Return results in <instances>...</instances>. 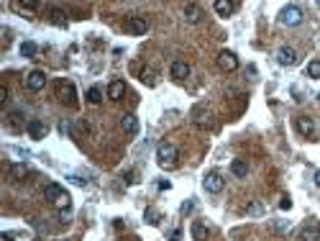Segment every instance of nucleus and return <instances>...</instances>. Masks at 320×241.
Masks as SVG:
<instances>
[{"label":"nucleus","mask_w":320,"mask_h":241,"mask_svg":"<svg viewBox=\"0 0 320 241\" xmlns=\"http://www.w3.org/2000/svg\"><path fill=\"white\" fill-rule=\"evenodd\" d=\"M279 208H282V210H289V208H292V200H289L287 195H284V198L279 200Z\"/></svg>","instance_id":"30"},{"label":"nucleus","mask_w":320,"mask_h":241,"mask_svg":"<svg viewBox=\"0 0 320 241\" xmlns=\"http://www.w3.org/2000/svg\"><path fill=\"white\" fill-rule=\"evenodd\" d=\"M192 120L197 128H213V111L208 105H195L192 108Z\"/></svg>","instance_id":"5"},{"label":"nucleus","mask_w":320,"mask_h":241,"mask_svg":"<svg viewBox=\"0 0 320 241\" xmlns=\"http://www.w3.org/2000/svg\"><path fill=\"white\" fill-rule=\"evenodd\" d=\"M218 67L223 69V72H228V74H231V72H236L238 69V57L233 54V52H220L218 54Z\"/></svg>","instance_id":"9"},{"label":"nucleus","mask_w":320,"mask_h":241,"mask_svg":"<svg viewBox=\"0 0 320 241\" xmlns=\"http://www.w3.org/2000/svg\"><path fill=\"white\" fill-rule=\"evenodd\" d=\"M0 239H3V241H13V234H3Z\"/></svg>","instance_id":"35"},{"label":"nucleus","mask_w":320,"mask_h":241,"mask_svg":"<svg viewBox=\"0 0 320 241\" xmlns=\"http://www.w3.org/2000/svg\"><path fill=\"white\" fill-rule=\"evenodd\" d=\"M36 52H39V47L34 41H21V57L31 59V57H36Z\"/></svg>","instance_id":"22"},{"label":"nucleus","mask_w":320,"mask_h":241,"mask_svg":"<svg viewBox=\"0 0 320 241\" xmlns=\"http://www.w3.org/2000/svg\"><path fill=\"white\" fill-rule=\"evenodd\" d=\"M208 236H210L208 226H205L203 221H195V223H192V239H195V241H205Z\"/></svg>","instance_id":"20"},{"label":"nucleus","mask_w":320,"mask_h":241,"mask_svg":"<svg viewBox=\"0 0 320 241\" xmlns=\"http://www.w3.org/2000/svg\"><path fill=\"white\" fill-rule=\"evenodd\" d=\"M300 241H320V223L308 221L300 229Z\"/></svg>","instance_id":"10"},{"label":"nucleus","mask_w":320,"mask_h":241,"mask_svg":"<svg viewBox=\"0 0 320 241\" xmlns=\"http://www.w3.org/2000/svg\"><path fill=\"white\" fill-rule=\"evenodd\" d=\"M277 62H279L282 67H292V64H297V52H295L292 47H279V52H277Z\"/></svg>","instance_id":"12"},{"label":"nucleus","mask_w":320,"mask_h":241,"mask_svg":"<svg viewBox=\"0 0 320 241\" xmlns=\"http://www.w3.org/2000/svg\"><path fill=\"white\" fill-rule=\"evenodd\" d=\"M52 23H54V26L67 28V13H64V10H59V8H54V10H52Z\"/></svg>","instance_id":"23"},{"label":"nucleus","mask_w":320,"mask_h":241,"mask_svg":"<svg viewBox=\"0 0 320 241\" xmlns=\"http://www.w3.org/2000/svg\"><path fill=\"white\" fill-rule=\"evenodd\" d=\"M295 128L302 133L305 139H310L313 133H315V120L308 118V116H300V118H295Z\"/></svg>","instance_id":"11"},{"label":"nucleus","mask_w":320,"mask_h":241,"mask_svg":"<svg viewBox=\"0 0 320 241\" xmlns=\"http://www.w3.org/2000/svg\"><path fill=\"white\" fill-rule=\"evenodd\" d=\"M308 77L320 80V59H313V62H308Z\"/></svg>","instance_id":"27"},{"label":"nucleus","mask_w":320,"mask_h":241,"mask_svg":"<svg viewBox=\"0 0 320 241\" xmlns=\"http://www.w3.org/2000/svg\"><path fill=\"white\" fill-rule=\"evenodd\" d=\"M120 126H123L126 133H131V136H133V133H139V118H136L133 113H126L123 118H120Z\"/></svg>","instance_id":"18"},{"label":"nucleus","mask_w":320,"mask_h":241,"mask_svg":"<svg viewBox=\"0 0 320 241\" xmlns=\"http://www.w3.org/2000/svg\"><path fill=\"white\" fill-rule=\"evenodd\" d=\"M157 162H159V167L161 170H174L177 167V162H179V152H177V146L169 144V141H161L157 146Z\"/></svg>","instance_id":"1"},{"label":"nucleus","mask_w":320,"mask_h":241,"mask_svg":"<svg viewBox=\"0 0 320 241\" xmlns=\"http://www.w3.org/2000/svg\"><path fill=\"white\" fill-rule=\"evenodd\" d=\"M302 18H305V13H302L300 5H284L279 10V23L282 26H300Z\"/></svg>","instance_id":"4"},{"label":"nucleus","mask_w":320,"mask_h":241,"mask_svg":"<svg viewBox=\"0 0 320 241\" xmlns=\"http://www.w3.org/2000/svg\"><path fill=\"white\" fill-rule=\"evenodd\" d=\"M123 95H126V82L123 80H113L108 85V98L110 100H123Z\"/></svg>","instance_id":"14"},{"label":"nucleus","mask_w":320,"mask_h":241,"mask_svg":"<svg viewBox=\"0 0 320 241\" xmlns=\"http://www.w3.org/2000/svg\"><path fill=\"white\" fill-rule=\"evenodd\" d=\"M126 31L133 34V36H144V34L149 31V21H146L144 16H128V21H126Z\"/></svg>","instance_id":"8"},{"label":"nucleus","mask_w":320,"mask_h":241,"mask_svg":"<svg viewBox=\"0 0 320 241\" xmlns=\"http://www.w3.org/2000/svg\"><path fill=\"white\" fill-rule=\"evenodd\" d=\"M141 82L149 85V87H154V85H157V72H154V69H144V72H141Z\"/></svg>","instance_id":"26"},{"label":"nucleus","mask_w":320,"mask_h":241,"mask_svg":"<svg viewBox=\"0 0 320 241\" xmlns=\"http://www.w3.org/2000/svg\"><path fill=\"white\" fill-rule=\"evenodd\" d=\"M146 223H151V226H157V223H159V213H157L154 208H149V210H146Z\"/></svg>","instance_id":"28"},{"label":"nucleus","mask_w":320,"mask_h":241,"mask_svg":"<svg viewBox=\"0 0 320 241\" xmlns=\"http://www.w3.org/2000/svg\"><path fill=\"white\" fill-rule=\"evenodd\" d=\"M28 133H31V139H44L49 133V126L44 120H31L28 123Z\"/></svg>","instance_id":"17"},{"label":"nucleus","mask_w":320,"mask_h":241,"mask_svg":"<svg viewBox=\"0 0 320 241\" xmlns=\"http://www.w3.org/2000/svg\"><path fill=\"white\" fill-rule=\"evenodd\" d=\"M169 187H172V185L166 182V180H161V182H159V190H169Z\"/></svg>","instance_id":"34"},{"label":"nucleus","mask_w":320,"mask_h":241,"mask_svg":"<svg viewBox=\"0 0 320 241\" xmlns=\"http://www.w3.org/2000/svg\"><path fill=\"white\" fill-rule=\"evenodd\" d=\"M56 95H59V100H62L64 105H69V108L77 105V90H74V85L69 80H59L56 82Z\"/></svg>","instance_id":"3"},{"label":"nucleus","mask_w":320,"mask_h":241,"mask_svg":"<svg viewBox=\"0 0 320 241\" xmlns=\"http://www.w3.org/2000/svg\"><path fill=\"white\" fill-rule=\"evenodd\" d=\"M246 216H251V218H259V216H264V205L259 203V200L249 203V208H246Z\"/></svg>","instance_id":"24"},{"label":"nucleus","mask_w":320,"mask_h":241,"mask_svg":"<svg viewBox=\"0 0 320 241\" xmlns=\"http://www.w3.org/2000/svg\"><path fill=\"white\" fill-rule=\"evenodd\" d=\"M315 185L320 187V172H315Z\"/></svg>","instance_id":"36"},{"label":"nucleus","mask_w":320,"mask_h":241,"mask_svg":"<svg viewBox=\"0 0 320 241\" xmlns=\"http://www.w3.org/2000/svg\"><path fill=\"white\" fill-rule=\"evenodd\" d=\"M21 8H26V10H36L39 5H36V3H21Z\"/></svg>","instance_id":"33"},{"label":"nucleus","mask_w":320,"mask_h":241,"mask_svg":"<svg viewBox=\"0 0 320 241\" xmlns=\"http://www.w3.org/2000/svg\"><path fill=\"white\" fill-rule=\"evenodd\" d=\"M87 100L93 103V105H100L103 103V90L100 87H90L87 90Z\"/></svg>","instance_id":"25"},{"label":"nucleus","mask_w":320,"mask_h":241,"mask_svg":"<svg viewBox=\"0 0 320 241\" xmlns=\"http://www.w3.org/2000/svg\"><path fill=\"white\" fill-rule=\"evenodd\" d=\"M185 21L187 23H200L203 21V8L197 3H187L185 5Z\"/></svg>","instance_id":"13"},{"label":"nucleus","mask_w":320,"mask_h":241,"mask_svg":"<svg viewBox=\"0 0 320 241\" xmlns=\"http://www.w3.org/2000/svg\"><path fill=\"white\" fill-rule=\"evenodd\" d=\"M231 172H233L236 177H241V180L246 177V175H249V164H246V159H233V162H231Z\"/></svg>","instance_id":"21"},{"label":"nucleus","mask_w":320,"mask_h":241,"mask_svg":"<svg viewBox=\"0 0 320 241\" xmlns=\"http://www.w3.org/2000/svg\"><path fill=\"white\" fill-rule=\"evenodd\" d=\"M44 198L52 200L59 210H69L72 205V198H69V192L62 187V185H56V182H49L47 187H44Z\"/></svg>","instance_id":"2"},{"label":"nucleus","mask_w":320,"mask_h":241,"mask_svg":"<svg viewBox=\"0 0 320 241\" xmlns=\"http://www.w3.org/2000/svg\"><path fill=\"white\" fill-rule=\"evenodd\" d=\"M179 239H182V231H179V229H174V231L169 234V241H179Z\"/></svg>","instance_id":"32"},{"label":"nucleus","mask_w":320,"mask_h":241,"mask_svg":"<svg viewBox=\"0 0 320 241\" xmlns=\"http://www.w3.org/2000/svg\"><path fill=\"white\" fill-rule=\"evenodd\" d=\"M28 175V167L26 164H10V170H8V177L13 180V182H21V180Z\"/></svg>","instance_id":"19"},{"label":"nucleus","mask_w":320,"mask_h":241,"mask_svg":"<svg viewBox=\"0 0 320 241\" xmlns=\"http://www.w3.org/2000/svg\"><path fill=\"white\" fill-rule=\"evenodd\" d=\"M44 85H47V72L44 69H31L26 77V87L31 90V93H41Z\"/></svg>","instance_id":"6"},{"label":"nucleus","mask_w":320,"mask_h":241,"mask_svg":"<svg viewBox=\"0 0 320 241\" xmlns=\"http://www.w3.org/2000/svg\"><path fill=\"white\" fill-rule=\"evenodd\" d=\"M192 210H195V200H185V203H182V208H179V213L182 216H190Z\"/></svg>","instance_id":"29"},{"label":"nucleus","mask_w":320,"mask_h":241,"mask_svg":"<svg viewBox=\"0 0 320 241\" xmlns=\"http://www.w3.org/2000/svg\"><path fill=\"white\" fill-rule=\"evenodd\" d=\"M5 100H8V87L0 85V103H5Z\"/></svg>","instance_id":"31"},{"label":"nucleus","mask_w":320,"mask_h":241,"mask_svg":"<svg viewBox=\"0 0 320 241\" xmlns=\"http://www.w3.org/2000/svg\"><path fill=\"white\" fill-rule=\"evenodd\" d=\"M203 187H205L208 192H213V195H218V192L225 187V180H223L220 172H208L205 180H203Z\"/></svg>","instance_id":"7"},{"label":"nucleus","mask_w":320,"mask_h":241,"mask_svg":"<svg viewBox=\"0 0 320 241\" xmlns=\"http://www.w3.org/2000/svg\"><path fill=\"white\" fill-rule=\"evenodd\" d=\"M172 77H174V80H187V77H190V64L182 62V59L172 62Z\"/></svg>","instance_id":"16"},{"label":"nucleus","mask_w":320,"mask_h":241,"mask_svg":"<svg viewBox=\"0 0 320 241\" xmlns=\"http://www.w3.org/2000/svg\"><path fill=\"white\" fill-rule=\"evenodd\" d=\"M213 8H215L218 16L228 18V16H231V13L238 8V3H231V0H215V3H213Z\"/></svg>","instance_id":"15"}]
</instances>
